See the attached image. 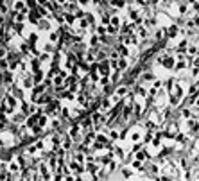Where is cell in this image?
<instances>
[{"instance_id": "cell-1", "label": "cell", "mask_w": 199, "mask_h": 181, "mask_svg": "<svg viewBox=\"0 0 199 181\" xmlns=\"http://www.w3.org/2000/svg\"><path fill=\"white\" fill-rule=\"evenodd\" d=\"M2 104H4V108L7 109V113H9V111L13 109V106H14V101H13V97H5Z\"/></svg>"}, {"instance_id": "cell-7", "label": "cell", "mask_w": 199, "mask_h": 181, "mask_svg": "<svg viewBox=\"0 0 199 181\" xmlns=\"http://www.w3.org/2000/svg\"><path fill=\"white\" fill-rule=\"evenodd\" d=\"M0 38H2V29H0Z\"/></svg>"}, {"instance_id": "cell-4", "label": "cell", "mask_w": 199, "mask_h": 181, "mask_svg": "<svg viewBox=\"0 0 199 181\" xmlns=\"http://www.w3.org/2000/svg\"><path fill=\"white\" fill-rule=\"evenodd\" d=\"M163 63H165V66H172V65H174V61H172V59H165Z\"/></svg>"}, {"instance_id": "cell-3", "label": "cell", "mask_w": 199, "mask_h": 181, "mask_svg": "<svg viewBox=\"0 0 199 181\" xmlns=\"http://www.w3.org/2000/svg\"><path fill=\"white\" fill-rule=\"evenodd\" d=\"M180 92H181V90H180V86L176 84V95H180ZM172 95H174V92H172ZM172 101H174V102H178V97H174Z\"/></svg>"}, {"instance_id": "cell-6", "label": "cell", "mask_w": 199, "mask_h": 181, "mask_svg": "<svg viewBox=\"0 0 199 181\" xmlns=\"http://www.w3.org/2000/svg\"><path fill=\"white\" fill-rule=\"evenodd\" d=\"M4 54H5V48H0V57H2Z\"/></svg>"}, {"instance_id": "cell-5", "label": "cell", "mask_w": 199, "mask_h": 181, "mask_svg": "<svg viewBox=\"0 0 199 181\" xmlns=\"http://www.w3.org/2000/svg\"><path fill=\"white\" fill-rule=\"evenodd\" d=\"M111 23H113L115 27H119V18H111Z\"/></svg>"}, {"instance_id": "cell-2", "label": "cell", "mask_w": 199, "mask_h": 181, "mask_svg": "<svg viewBox=\"0 0 199 181\" xmlns=\"http://www.w3.org/2000/svg\"><path fill=\"white\" fill-rule=\"evenodd\" d=\"M99 72H101L102 75H108V72H110V70H108V63H102L101 68H99Z\"/></svg>"}]
</instances>
